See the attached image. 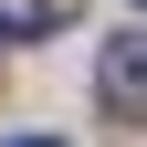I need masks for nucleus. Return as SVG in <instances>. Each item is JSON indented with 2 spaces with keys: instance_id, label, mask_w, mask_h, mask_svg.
<instances>
[{
  "instance_id": "obj_1",
  "label": "nucleus",
  "mask_w": 147,
  "mask_h": 147,
  "mask_svg": "<svg viewBox=\"0 0 147 147\" xmlns=\"http://www.w3.org/2000/svg\"><path fill=\"white\" fill-rule=\"evenodd\" d=\"M95 95L116 105V116H147V32L105 42V63H95Z\"/></svg>"
},
{
  "instance_id": "obj_2",
  "label": "nucleus",
  "mask_w": 147,
  "mask_h": 147,
  "mask_svg": "<svg viewBox=\"0 0 147 147\" xmlns=\"http://www.w3.org/2000/svg\"><path fill=\"white\" fill-rule=\"evenodd\" d=\"M11 147H63V137H11Z\"/></svg>"
},
{
  "instance_id": "obj_3",
  "label": "nucleus",
  "mask_w": 147,
  "mask_h": 147,
  "mask_svg": "<svg viewBox=\"0 0 147 147\" xmlns=\"http://www.w3.org/2000/svg\"><path fill=\"white\" fill-rule=\"evenodd\" d=\"M137 11H147V0H137Z\"/></svg>"
}]
</instances>
